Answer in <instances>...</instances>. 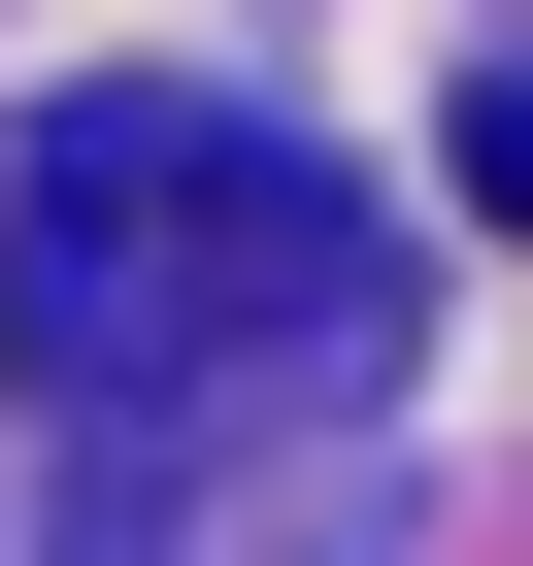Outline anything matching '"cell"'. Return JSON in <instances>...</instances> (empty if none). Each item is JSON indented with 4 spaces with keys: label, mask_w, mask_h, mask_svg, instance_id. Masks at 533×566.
Instances as JSON below:
<instances>
[{
    "label": "cell",
    "mask_w": 533,
    "mask_h": 566,
    "mask_svg": "<svg viewBox=\"0 0 533 566\" xmlns=\"http://www.w3.org/2000/svg\"><path fill=\"white\" fill-rule=\"evenodd\" d=\"M467 200H500V233H533V67H467Z\"/></svg>",
    "instance_id": "2"
},
{
    "label": "cell",
    "mask_w": 533,
    "mask_h": 566,
    "mask_svg": "<svg viewBox=\"0 0 533 566\" xmlns=\"http://www.w3.org/2000/svg\"><path fill=\"white\" fill-rule=\"evenodd\" d=\"M0 367L67 433H301L400 367V233L233 101H67L0 200Z\"/></svg>",
    "instance_id": "1"
}]
</instances>
